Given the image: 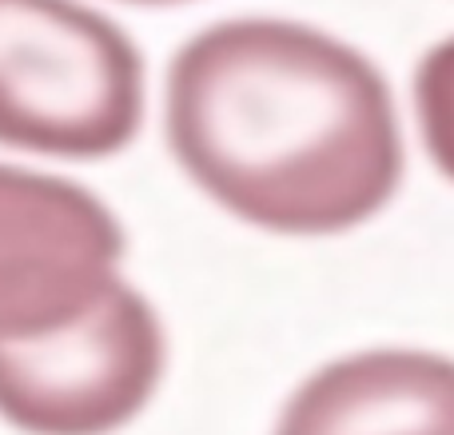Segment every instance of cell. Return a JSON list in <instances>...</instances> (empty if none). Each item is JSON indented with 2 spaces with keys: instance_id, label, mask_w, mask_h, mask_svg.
I'll return each mask as SVG.
<instances>
[{
  "instance_id": "5",
  "label": "cell",
  "mask_w": 454,
  "mask_h": 435,
  "mask_svg": "<svg viewBox=\"0 0 454 435\" xmlns=\"http://www.w3.org/2000/svg\"><path fill=\"white\" fill-rule=\"evenodd\" d=\"M271 435H454V356L359 348L295 384Z\"/></svg>"
},
{
  "instance_id": "2",
  "label": "cell",
  "mask_w": 454,
  "mask_h": 435,
  "mask_svg": "<svg viewBox=\"0 0 454 435\" xmlns=\"http://www.w3.org/2000/svg\"><path fill=\"white\" fill-rule=\"evenodd\" d=\"M148 116V64L84 0H0V148L36 160H112Z\"/></svg>"
},
{
  "instance_id": "4",
  "label": "cell",
  "mask_w": 454,
  "mask_h": 435,
  "mask_svg": "<svg viewBox=\"0 0 454 435\" xmlns=\"http://www.w3.org/2000/svg\"><path fill=\"white\" fill-rule=\"evenodd\" d=\"M120 216L60 172L0 160V340H32L80 320L120 284Z\"/></svg>"
},
{
  "instance_id": "6",
  "label": "cell",
  "mask_w": 454,
  "mask_h": 435,
  "mask_svg": "<svg viewBox=\"0 0 454 435\" xmlns=\"http://www.w3.org/2000/svg\"><path fill=\"white\" fill-rule=\"evenodd\" d=\"M411 96L427 160L442 180L454 184V36H442L423 52Z\"/></svg>"
},
{
  "instance_id": "1",
  "label": "cell",
  "mask_w": 454,
  "mask_h": 435,
  "mask_svg": "<svg viewBox=\"0 0 454 435\" xmlns=\"http://www.w3.org/2000/svg\"><path fill=\"white\" fill-rule=\"evenodd\" d=\"M164 136L200 196L267 236H347L387 212L407 176L379 64L287 16H231L184 40L164 80Z\"/></svg>"
},
{
  "instance_id": "7",
  "label": "cell",
  "mask_w": 454,
  "mask_h": 435,
  "mask_svg": "<svg viewBox=\"0 0 454 435\" xmlns=\"http://www.w3.org/2000/svg\"><path fill=\"white\" fill-rule=\"evenodd\" d=\"M120 4H136V8H176V4H192V0H120Z\"/></svg>"
},
{
  "instance_id": "3",
  "label": "cell",
  "mask_w": 454,
  "mask_h": 435,
  "mask_svg": "<svg viewBox=\"0 0 454 435\" xmlns=\"http://www.w3.org/2000/svg\"><path fill=\"white\" fill-rule=\"evenodd\" d=\"M164 372V320L120 280L72 324L0 340V420L20 435H116L152 407Z\"/></svg>"
}]
</instances>
